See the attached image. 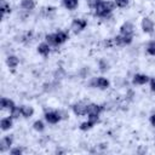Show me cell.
Masks as SVG:
<instances>
[{
    "label": "cell",
    "instance_id": "8992f818",
    "mask_svg": "<svg viewBox=\"0 0 155 155\" xmlns=\"http://www.w3.org/2000/svg\"><path fill=\"white\" fill-rule=\"evenodd\" d=\"M140 28H142L143 33H145V34H151V33L154 31V28H155L154 21H153L150 17H143V18H142V22H140Z\"/></svg>",
    "mask_w": 155,
    "mask_h": 155
},
{
    "label": "cell",
    "instance_id": "ffe728a7",
    "mask_svg": "<svg viewBox=\"0 0 155 155\" xmlns=\"http://www.w3.org/2000/svg\"><path fill=\"white\" fill-rule=\"evenodd\" d=\"M63 1V5L67 10H75L78 6H79V0H62Z\"/></svg>",
    "mask_w": 155,
    "mask_h": 155
},
{
    "label": "cell",
    "instance_id": "f546056e",
    "mask_svg": "<svg viewBox=\"0 0 155 155\" xmlns=\"http://www.w3.org/2000/svg\"><path fill=\"white\" fill-rule=\"evenodd\" d=\"M87 1H88V6L93 10V8H94V7H96V6H97L102 0H87Z\"/></svg>",
    "mask_w": 155,
    "mask_h": 155
},
{
    "label": "cell",
    "instance_id": "4fadbf2b",
    "mask_svg": "<svg viewBox=\"0 0 155 155\" xmlns=\"http://www.w3.org/2000/svg\"><path fill=\"white\" fill-rule=\"evenodd\" d=\"M36 51H38V53H39L40 56H42V57H48L50 53H51V46H50L46 41H44V42H41V44L38 45Z\"/></svg>",
    "mask_w": 155,
    "mask_h": 155
},
{
    "label": "cell",
    "instance_id": "2e32d148",
    "mask_svg": "<svg viewBox=\"0 0 155 155\" xmlns=\"http://www.w3.org/2000/svg\"><path fill=\"white\" fill-rule=\"evenodd\" d=\"M19 108H21L22 117H24V119H30V117L34 115V108H33L31 105L23 104V105H21Z\"/></svg>",
    "mask_w": 155,
    "mask_h": 155
},
{
    "label": "cell",
    "instance_id": "7402d4cb",
    "mask_svg": "<svg viewBox=\"0 0 155 155\" xmlns=\"http://www.w3.org/2000/svg\"><path fill=\"white\" fill-rule=\"evenodd\" d=\"M45 41L52 47V46H57V41H56V35L54 33H51V34H46L45 35Z\"/></svg>",
    "mask_w": 155,
    "mask_h": 155
},
{
    "label": "cell",
    "instance_id": "8fae6325",
    "mask_svg": "<svg viewBox=\"0 0 155 155\" xmlns=\"http://www.w3.org/2000/svg\"><path fill=\"white\" fill-rule=\"evenodd\" d=\"M104 111V105L97 103H88L87 115H101Z\"/></svg>",
    "mask_w": 155,
    "mask_h": 155
},
{
    "label": "cell",
    "instance_id": "44dd1931",
    "mask_svg": "<svg viewBox=\"0 0 155 155\" xmlns=\"http://www.w3.org/2000/svg\"><path fill=\"white\" fill-rule=\"evenodd\" d=\"M0 11H1L2 16H5V15L11 12V6L7 2V0H0Z\"/></svg>",
    "mask_w": 155,
    "mask_h": 155
},
{
    "label": "cell",
    "instance_id": "6da1fadb",
    "mask_svg": "<svg viewBox=\"0 0 155 155\" xmlns=\"http://www.w3.org/2000/svg\"><path fill=\"white\" fill-rule=\"evenodd\" d=\"M115 4L111 2V1H105V0H102L94 8V16L99 17V18H107L108 16L111 15V12L114 11L115 8Z\"/></svg>",
    "mask_w": 155,
    "mask_h": 155
},
{
    "label": "cell",
    "instance_id": "484cf974",
    "mask_svg": "<svg viewBox=\"0 0 155 155\" xmlns=\"http://www.w3.org/2000/svg\"><path fill=\"white\" fill-rule=\"evenodd\" d=\"M33 128H34L36 132H44V131H45V124H44V121H41V120L34 121Z\"/></svg>",
    "mask_w": 155,
    "mask_h": 155
},
{
    "label": "cell",
    "instance_id": "4316f807",
    "mask_svg": "<svg viewBox=\"0 0 155 155\" xmlns=\"http://www.w3.org/2000/svg\"><path fill=\"white\" fill-rule=\"evenodd\" d=\"M23 151H24V149L22 147H12L8 153H10V155H22Z\"/></svg>",
    "mask_w": 155,
    "mask_h": 155
},
{
    "label": "cell",
    "instance_id": "ac0fdd59",
    "mask_svg": "<svg viewBox=\"0 0 155 155\" xmlns=\"http://www.w3.org/2000/svg\"><path fill=\"white\" fill-rule=\"evenodd\" d=\"M35 0H21V8L25 12H30L35 8Z\"/></svg>",
    "mask_w": 155,
    "mask_h": 155
},
{
    "label": "cell",
    "instance_id": "83f0119b",
    "mask_svg": "<svg viewBox=\"0 0 155 155\" xmlns=\"http://www.w3.org/2000/svg\"><path fill=\"white\" fill-rule=\"evenodd\" d=\"M114 4H115V6L119 7V8H125V7L128 6L130 0H114Z\"/></svg>",
    "mask_w": 155,
    "mask_h": 155
},
{
    "label": "cell",
    "instance_id": "e0dca14e",
    "mask_svg": "<svg viewBox=\"0 0 155 155\" xmlns=\"http://www.w3.org/2000/svg\"><path fill=\"white\" fill-rule=\"evenodd\" d=\"M54 35H56L57 46H59V45L64 44V42H65V41H68V39H69V34H68L67 31H64V30H58V31H56V33H54Z\"/></svg>",
    "mask_w": 155,
    "mask_h": 155
},
{
    "label": "cell",
    "instance_id": "9c48e42d",
    "mask_svg": "<svg viewBox=\"0 0 155 155\" xmlns=\"http://www.w3.org/2000/svg\"><path fill=\"white\" fill-rule=\"evenodd\" d=\"M119 34L127 35V36H133V34H134V25H133V23L130 22V21L124 22L121 24V27H120V33Z\"/></svg>",
    "mask_w": 155,
    "mask_h": 155
},
{
    "label": "cell",
    "instance_id": "d4e9b609",
    "mask_svg": "<svg viewBox=\"0 0 155 155\" xmlns=\"http://www.w3.org/2000/svg\"><path fill=\"white\" fill-rule=\"evenodd\" d=\"M145 51H147L148 54H150V56H155V40H150V41L147 44Z\"/></svg>",
    "mask_w": 155,
    "mask_h": 155
},
{
    "label": "cell",
    "instance_id": "52a82bcc",
    "mask_svg": "<svg viewBox=\"0 0 155 155\" xmlns=\"http://www.w3.org/2000/svg\"><path fill=\"white\" fill-rule=\"evenodd\" d=\"M113 40H114V46H127V45L132 44L133 36H127V35L117 34L116 36L113 38Z\"/></svg>",
    "mask_w": 155,
    "mask_h": 155
},
{
    "label": "cell",
    "instance_id": "603a6c76",
    "mask_svg": "<svg viewBox=\"0 0 155 155\" xmlns=\"http://www.w3.org/2000/svg\"><path fill=\"white\" fill-rule=\"evenodd\" d=\"M98 68H99V70H101L102 73H104V71L109 70L110 65H109V63H108V61H107V59L101 58V59L98 61Z\"/></svg>",
    "mask_w": 155,
    "mask_h": 155
},
{
    "label": "cell",
    "instance_id": "5bb4252c",
    "mask_svg": "<svg viewBox=\"0 0 155 155\" xmlns=\"http://www.w3.org/2000/svg\"><path fill=\"white\" fill-rule=\"evenodd\" d=\"M6 65H7L8 69L15 70L19 65V58L17 56H15V54H8L6 57Z\"/></svg>",
    "mask_w": 155,
    "mask_h": 155
},
{
    "label": "cell",
    "instance_id": "4dcf8cb0",
    "mask_svg": "<svg viewBox=\"0 0 155 155\" xmlns=\"http://www.w3.org/2000/svg\"><path fill=\"white\" fill-rule=\"evenodd\" d=\"M149 85H150L151 92H155V78H151V79L149 80Z\"/></svg>",
    "mask_w": 155,
    "mask_h": 155
},
{
    "label": "cell",
    "instance_id": "1f68e13d",
    "mask_svg": "<svg viewBox=\"0 0 155 155\" xmlns=\"http://www.w3.org/2000/svg\"><path fill=\"white\" fill-rule=\"evenodd\" d=\"M149 121H150L151 126L155 128V113H153V114L150 115V117H149Z\"/></svg>",
    "mask_w": 155,
    "mask_h": 155
},
{
    "label": "cell",
    "instance_id": "7c38bea8",
    "mask_svg": "<svg viewBox=\"0 0 155 155\" xmlns=\"http://www.w3.org/2000/svg\"><path fill=\"white\" fill-rule=\"evenodd\" d=\"M13 127V119L8 115V116H5L0 120V128L1 131L6 132V131H10L11 128Z\"/></svg>",
    "mask_w": 155,
    "mask_h": 155
},
{
    "label": "cell",
    "instance_id": "7a4b0ae2",
    "mask_svg": "<svg viewBox=\"0 0 155 155\" xmlns=\"http://www.w3.org/2000/svg\"><path fill=\"white\" fill-rule=\"evenodd\" d=\"M90 86L98 90H107L110 87V81L104 76H98V78H93L90 81Z\"/></svg>",
    "mask_w": 155,
    "mask_h": 155
},
{
    "label": "cell",
    "instance_id": "30bf717a",
    "mask_svg": "<svg viewBox=\"0 0 155 155\" xmlns=\"http://www.w3.org/2000/svg\"><path fill=\"white\" fill-rule=\"evenodd\" d=\"M150 80V78L147 75V74H142V73H138V74H134L133 78H132V84L136 85V86H143L145 84H148Z\"/></svg>",
    "mask_w": 155,
    "mask_h": 155
},
{
    "label": "cell",
    "instance_id": "cb8c5ba5",
    "mask_svg": "<svg viewBox=\"0 0 155 155\" xmlns=\"http://www.w3.org/2000/svg\"><path fill=\"white\" fill-rule=\"evenodd\" d=\"M8 113H10V116H11L13 120H17V119H19V117L22 116V114H21V108L17 107V105L13 107Z\"/></svg>",
    "mask_w": 155,
    "mask_h": 155
},
{
    "label": "cell",
    "instance_id": "3957f363",
    "mask_svg": "<svg viewBox=\"0 0 155 155\" xmlns=\"http://www.w3.org/2000/svg\"><path fill=\"white\" fill-rule=\"evenodd\" d=\"M44 117H45L46 122L51 124V125H56L61 120H63L62 115H61V110H48V111H45Z\"/></svg>",
    "mask_w": 155,
    "mask_h": 155
},
{
    "label": "cell",
    "instance_id": "9a60e30c",
    "mask_svg": "<svg viewBox=\"0 0 155 155\" xmlns=\"http://www.w3.org/2000/svg\"><path fill=\"white\" fill-rule=\"evenodd\" d=\"M13 107H16V104H15V102L12 99H10L7 97H2L1 98V101H0V108H1V110L10 111Z\"/></svg>",
    "mask_w": 155,
    "mask_h": 155
},
{
    "label": "cell",
    "instance_id": "ba28073f",
    "mask_svg": "<svg viewBox=\"0 0 155 155\" xmlns=\"http://www.w3.org/2000/svg\"><path fill=\"white\" fill-rule=\"evenodd\" d=\"M13 144V137L12 136H4L0 139V153H6L10 151V149L12 148Z\"/></svg>",
    "mask_w": 155,
    "mask_h": 155
},
{
    "label": "cell",
    "instance_id": "d6986e66",
    "mask_svg": "<svg viewBox=\"0 0 155 155\" xmlns=\"http://www.w3.org/2000/svg\"><path fill=\"white\" fill-rule=\"evenodd\" d=\"M96 125H97V124H96L94 121H92V120L87 119L86 121H84V122H81V124H80V127H79V128H80L81 131H88V130L93 128Z\"/></svg>",
    "mask_w": 155,
    "mask_h": 155
},
{
    "label": "cell",
    "instance_id": "277c9868",
    "mask_svg": "<svg viewBox=\"0 0 155 155\" xmlns=\"http://www.w3.org/2000/svg\"><path fill=\"white\" fill-rule=\"evenodd\" d=\"M86 27H87V21L85 18H74L71 21V24H70V29L75 34L84 31L86 29Z\"/></svg>",
    "mask_w": 155,
    "mask_h": 155
},
{
    "label": "cell",
    "instance_id": "5b68a950",
    "mask_svg": "<svg viewBox=\"0 0 155 155\" xmlns=\"http://www.w3.org/2000/svg\"><path fill=\"white\" fill-rule=\"evenodd\" d=\"M87 108H88V103L82 102V101L76 102V103H74L71 105L73 113L75 115H78V116H85V115H87Z\"/></svg>",
    "mask_w": 155,
    "mask_h": 155
},
{
    "label": "cell",
    "instance_id": "f1b7e54d",
    "mask_svg": "<svg viewBox=\"0 0 155 155\" xmlns=\"http://www.w3.org/2000/svg\"><path fill=\"white\" fill-rule=\"evenodd\" d=\"M42 12L45 13L46 17H50L51 15H54L56 13V7H51V6L45 7V8H42Z\"/></svg>",
    "mask_w": 155,
    "mask_h": 155
}]
</instances>
